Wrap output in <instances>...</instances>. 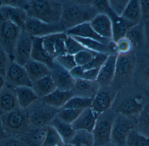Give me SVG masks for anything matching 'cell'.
I'll return each mask as SVG.
<instances>
[{
	"label": "cell",
	"mask_w": 149,
	"mask_h": 146,
	"mask_svg": "<svg viewBox=\"0 0 149 146\" xmlns=\"http://www.w3.org/2000/svg\"><path fill=\"white\" fill-rule=\"evenodd\" d=\"M31 87L39 99L50 94L56 89V85L50 75L32 82Z\"/></svg>",
	"instance_id": "1f68e13d"
},
{
	"label": "cell",
	"mask_w": 149,
	"mask_h": 146,
	"mask_svg": "<svg viewBox=\"0 0 149 146\" xmlns=\"http://www.w3.org/2000/svg\"><path fill=\"white\" fill-rule=\"evenodd\" d=\"M136 128V123L132 120L117 114L112 126L110 142L117 146H126V140L130 132Z\"/></svg>",
	"instance_id": "ba28073f"
},
{
	"label": "cell",
	"mask_w": 149,
	"mask_h": 146,
	"mask_svg": "<svg viewBox=\"0 0 149 146\" xmlns=\"http://www.w3.org/2000/svg\"><path fill=\"white\" fill-rule=\"evenodd\" d=\"M129 0H108L109 8L119 17H122Z\"/></svg>",
	"instance_id": "7bdbcfd3"
},
{
	"label": "cell",
	"mask_w": 149,
	"mask_h": 146,
	"mask_svg": "<svg viewBox=\"0 0 149 146\" xmlns=\"http://www.w3.org/2000/svg\"><path fill=\"white\" fill-rule=\"evenodd\" d=\"M118 91L111 85L100 87L93 99L91 107L97 116L111 109Z\"/></svg>",
	"instance_id": "8fae6325"
},
{
	"label": "cell",
	"mask_w": 149,
	"mask_h": 146,
	"mask_svg": "<svg viewBox=\"0 0 149 146\" xmlns=\"http://www.w3.org/2000/svg\"><path fill=\"white\" fill-rule=\"evenodd\" d=\"M55 60L59 65L70 71L77 66L74 60V55H72L67 54L59 56L55 58Z\"/></svg>",
	"instance_id": "ee69618b"
},
{
	"label": "cell",
	"mask_w": 149,
	"mask_h": 146,
	"mask_svg": "<svg viewBox=\"0 0 149 146\" xmlns=\"http://www.w3.org/2000/svg\"><path fill=\"white\" fill-rule=\"evenodd\" d=\"M136 130L149 138V101L145 103L136 120Z\"/></svg>",
	"instance_id": "e575fe53"
},
{
	"label": "cell",
	"mask_w": 149,
	"mask_h": 146,
	"mask_svg": "<svg viewBox=\"0 0 149 146\" xmlns=\"http://www.w3.org/2000/svg\"><path fill=\"white\" fill-rule=\"evenodd\" d=\"M0 8L7 21L11 22L22 30H24L25 22L28 16L25 10L7 5L1 6Z\"/></svg>",
	"instance_id": "484cf974"
},
{
	"label": "cell",
	"mask_w": 149,
	"mask_h": 146,
	"mask_svg": "<svg viewBox=\"0 0 149 146\" xmlns=\"http://www.w3.org/2000/svg\"><path fill=\"white\" fill-rule=\"evenodd\" d=\"M97 116L91 107L86 108L71 124L72 126L75 131L86 130L92 132Z\"/></svg>",
	"instance_id": "cb8c5ba5"
},
{
	"label": "cell",
	"mask_w": 149,
	"mask_h": 146,
	"mask_svg": "<svg viewBox=\"0 0 149 146\" xmlns=\"http://www.w3.org/2000/svg\"><path fill=\"white\" fill-rule=\"evenodd\" d=\"M49 125L54 127L61 136L65 144L70 143L75 133V131L71 124L65 123L56 116L52 120Z\"/></svg>",
	"instance_id": "d6a6232c"
},
{
	"label": "cell",
	"mask_w": 149,
	"mask_h": 146,
	"mask_svg": "<svg viewBox=\"0 0 149 146\" xmlns=\"http://www.w3.org/2000/svg\"><path fill=\"white\" fill-rule=\"evenodd\" d=\"M70 36L88 38L97 41L103 44H107L112 39L103 38L98 35L92 28L89 22L82 24L65 31Z\"/></svg>",
	"instance_id": "ffe728a7"
},
{
	"label": "cell",
	"mask_w": 149,
	"mask_h": 146,
	"mask_svg": "<svg viewBox=\"0 0 149 146\" xmlns=\"http://www.w3.org/2000/svg\"><path fill=\"white\" fill-rule=\"evenodd\" d=\"M136 63V54L134 52L126 55H118L116 57L114 77L111 85L119 90L134 84Z\"/></svg>",
	"instance_id": "3957f363"
},
{
	"label": "cell",
	"mask_w": 149,
	"mask_h": 146,
	"mask_svg": "<svg viewBox=\"0 0 149 146\" xmlns=\"http://www.w3.org/2000/svg\"><path fill=\"white\" fill-rule=\"evenodd\" d=\"M116 115L113 110L110 109L97 116L92 131L95 146H101L110 142L112 126Z\"/></svg>",
	"instance_id": "52a82bcc"
},
{
	"label": "cell",
	"mask_w": 149,
	"mask_h": 146,
	"mask_svg": "<svg viewBox=\"0 0 149 146\" xmlns=\"http://www.w3.org/2000/svg\"><path fill=\"white\" fill-rule=\"evenodd\" d=\"M10 61L9 57L0 46V70L5 71L8 63Z\"/></svg>",
	"instance_id": "681fc988"
},
{
	"label": "cell",
	"mask_w": 149,
	"mask_h": 146,
	"mask_svg": "<svg viewBox=\"0 0 149 146\" xmlns=\"http://www.w3.org/2000/svg\"><path fill=\"white\" fill-rule=\"evenodd\" d=\"M108 57L107 54L97 53L89 63L82 67L85 70L100 68L107 61Z\"/></svg>",
	"instance_id": "f6af8a7d"
},
{
	"label": "cell",
	"mask_w": 149,
	"mask_h": 146,
	"mask_svg": "<svg viewBox=\"0 0 149 146\" xmlns=\"http://www.w3.org/2000/svg\"><path fill=\"white\" fill-rule=\"evenodd\" d=\"M6 84L5 71L0 70V91L3 88Z\"/></svg>",
	"instance_id": "11a10c76"
},
{
	"label": "cell",
	"mask_w": 149,
	"mask_h": 146,
	"mask_svg": "<svg viewBox=\"0 0 149 146\" xmlns=\"http://www.w3.org/2000/svg\"><path fill=\"white\" fill-rule=\"evenodd\" d=\"M26 110L29 126L42 127L49 125L59 109L49 105L39 99Z\"/></svg>",
	"instance_id": "5b68a950"
},
{
	"label": "cell",
	"mask_w": 149,
	"mask_h": 146,
	"mask_svg": "<svg viewBox=\"0 0 149 146\" xmlns=\"http://www.w3.org/2000/svg\"><path fill=\"white\" fill-rule=\"evenodd\" d=\"M0 146H24L17 137L6 135L0 141Z\"/></svg>",
	"instance_id": "7dc6e473"
},
{
	"label": "cell",
	"mask_w": 149,
	"mask_h": 146,
	"mask_svg": "<svg viewBox=\"0 0 149 146\" xmlns=\"http://www.w3.org/2000/svg\"><path fill=\"white\" fill-rule=\"evenodd\" d=\"M43 38V37H33L31 59L44 64L50 70L53 66L55 58L49 55L44 48Z\"/></svg>",
	"instance_id": "4316f807"
},
{
	"label": "cell",
	"mask_w": 149,
	"mask_h": 146,
	"mask_svg": "<svg viewBox=\"0 0 149 146\" xmlns=\"http://www.w3.org/2000/svg\"><path fill=\"white\" fill-rule=\"evenodd\" d=\"M6 21H7L6 20L5 17H4L2 11L0 8V24H1L2 23Z\"/></svg>",
	"instance_id": "6f0895ef"
},
{
	"label": "cell",
	"mask_w": 149,
	"mask_h": 146,
	"mask_svg": "<svg viewBox=\"0 0 149 146\" xmlns=\"http://www.w3.org/2000/svg\"><path fill=\"white\" fill-rule=\"evenodd\" d=\"M107 54L108 55L117 56L119 55L116 43L111 40L107 44Z\"/></svg>",
	"instance_id": "db71d44e"
},
{
	"label": "cell",
	"mask_w": 149,
	"mask_h": 146,
	"mask_svg": "<svg viewBox=\"0 0 149 146\" xmlns=\"http://www.w3.org/2000/svg\"><path fill=\"white\" fill-rule=\"evenodd\" d=\"M93 98L74 96L62 108L85 109L91 107Z\"/></svg>",
	"instance_id": "74e56055"
},
{
	"label": "cell",
	"mask_w": 149,
	"mask_h": 146,
	"mask_svg": "<svg viewBox=\"0 0 149 146\" xmlns=\"http://www.w3.org/2000/svg\"></svg>",
	"instance_id": "94428289"
},
{
	"label": "cell",
	"mask_w": 149,
	"mask_h": 146,
	"mask_svg": "<svg viewBox=\"0 0 149 146\" xmlns=\"http://www.w3.org/2000/svg\"><path fill=\"white\" fill-rule=\"evenodd\" d=\"M7 135L3 129L2 122L1 117L0 115V141Z\"/></svg>",
	"instance_id": "9f6ffc18"
},
{
	"label": "cell",
	"mask_w": 149,
	"mask_h": 146,
	"mask_svg": "<svg viewBox=\"0 0 149 146\" xmlns=\"http://www.w3.org/2000/svg\"><path fill=\"white\" fill-rule=\"evenodd\" d=\"M125 37L132 44L135 53L145 51V38L143 22L131 27Z\"/></svg>",
	"instance_id": "d4e9b609"
},
{
	"label": "cell",
	"mask_w": 149,
	"mask_h": 146,
	"mask_svg": "<svg viewBox=\"0 0 149 146\" xmlns=\"http://www.w3.org/2000/svg\"><path fill=\"white\" fill-rule=\"evenodd\" d=\"M117 57L108 55L107 61L100 68L96 80L100 86H107L112 84L114 77Z\"/></svg>",
	"instance_id": "603a6c76"
},
{
	"label": "cell",
	"mask_w": 149,
	"mask_h": 146,
	"mask_svg": "<svg viewBox=\"0 0 149 146\" xmlns=\"http://www.w3.org/2000/svg\"><path fill=\"white\" fill-rule=\"evenodd\" d=\"M1 117L3 129L7 135L19 138L30 127L26 109L18 107Z\"/></svg>",
	"instance_id": "8992f818"
},
{
	"label": "cell",
	"mask_w": 149,
	"mask_h": 146,
	"mask_svg": "<svg viewBox=\"0 0 149 146\" xmlns=\"http://www.w3.org/2000/svg\"><path fill=\"white\" fill-rule=\"evenodd\" d=\"M84 109L61 108L56 116L62 121L71 125Z\"/></svg>",
	"instance_id": "ab89813d"
},
{
	"label": "cell",
	"mask_w": 149,
	"mask_h": 146,
	"mask_svg": "<svg viewBox=\"0 0 149 146\" xmlns=\"http://www.w3.org/2000/svg\"><path fill=\"white\" fill-rule=\"evenodd\" d=\"M143 21L149 16V0H140Z\"/></svg>",
	"instance_id": "f5cc1de1"
},
{
	"label": "cell",
	"mask_w": 149,
	"mask_h": 146,
	"mask_svg": "<svg viewBox=\"0 0 149 146\" xmlns=\"http://www.w3.org/2000/svg\"><path fill=\"white\" fill-rule=\"evenodd\" d=\"M68 144L73 146H95L94 139L92 132L86 130L76 131Z\"/></svg>",
	"instance_id": "836d02e7"
},
{
	"label": "cell",
	"mask_w": 149,
	"mask_h": 146,
	"mask_svg": "<svg viewBox=\"0 0 149 146\" xmlns=\"http://www.w3.org/2000/svg\"><path fill=\"white\" fill-rule=\"evenodd\" d=\"M100 87L96 81H90L80 79L75 80L72 91L74 93V96L93 99Z\"/></svg>",
	"instance_id": "7402d4cb"
},
{
	"label": "cell",
	"mask_w": 149,
	"mask_h": 146,
	"mask_svg": "<svg viewBox=\"0 0 149 146\" xmlns=\"http://www.w3.org/2000/svg\"><path fill=\"white\" fill-rule=\"evenodd\" d=\"M97 54L96 52L86 50L79 52L74 55L76 65L80 66L86 65L92 61Z\"/></svg>",
	"instance_id": "b9f144b4"
},
{
	"label": "cell",
	"mask_w": 149,
	"mask_h": 146,
	"mask_svg": "<svg viewBox=\"0 0 149 146\" xmlns=\"http://www.w3.org/2000/svg\"><path fill=\"white\" fill-rule=\"evenodd\" d=\"M19 107L26 109L37 100H39L32 87L22 86L15 88Z\"/></svg>",
	"instance_id": "4dcf8cb0"
},
{
	"label": "cell",
	"mask_w": 149,
	"mask_h": 146,
	"mask_svg": "<svg viewBox=\"0 0 149 146\" xmlns=\"http://www.w3.org/2000/svg\"><path fill=\"white\" fill-rule=\"evenodd\" d=\"M89 23L92 28L100 36L107 39H112V21L107 14L99 13Z\"/></svg>",
	"instance_id": "d6986e66"
},
{
	"label": "cell",
	"mask_w": 149,
	"mask_h": 146,
	"mask_svg": "<svg viewBox=\"0 0 149 146\" xmlns=\"http://www.w3.org/2000/svg\"><path fill=\"white\" fill-rule=\"evenodd\" d=\"M33 37L25 30H22L16 44L13 61L24 66L31 59Z\"/></svg>",
	"instance_id": "5bb4252c"
},
{
	"label": "cell",
	"mask_w": 149,
	"mask_h": 146,
	"mask_svg": "<svg viewBox=\"0 0 149 146\" xmlns=\"http://www.w3.org/2000/svg\"><path fill=\"white\" fill-rule=\"evenodd\" d=\"M143 22L144 34H145V51L149 53V16L143 20Z\"/></svg>",
	"instance_id": "f907efd6"
},
{
	"label": "cell",
	"mask_w": 149,
	"mask_h": 146,
	"mask_svg": "<svg viewBox=\"0 0 149 146\" xmlns=\"http://www.w3.org/2000/svg\"><path fill=\"white\" fill-rule=\"evenodd\" d=\"M68 35L65 32L52 34L43 38L44 48L54 58L67 54L65 41Z\"/></svg>",
	"instance_id": "9a60e30c"
},
{
	"label": "cell",
	"mask_w": 149,
	"mask_h": 146,
	"mask_svg": "<svg viewBox=\"0 0 149 146\" xmlns=\"http://www.w3.org/2000/svg\"><path fill=\"white\" fill-rule=\"evenodd\" d=\"M65 46L67 54L72 55H74L83 51H89L70 35H68L67 39L65 40Z\"/></svg>",
	"instance_id": "60d3db41"
},
{
	"label": "cell",
	"mask_w": 149,
	"mask_h": 146,
	"mask_svg": "<svg viewBox=\"0 0 149 146\" xmlns=\"http://www.w3.org/2000/svg\"><path fill=\"white\" fill-rule=\"evenodd\" d=\"M145 103L141 94L126 95L123 88L118 90L111 109L116 114L136 120Z\"/></svg>",
	"instance_id": "277c9868"
},
{
	"label": "cell",
	"mask_w": 149,
	"mask_h": 146,
	"mask_svg": "<svg viewBox=\"0 0 149 146\" xmlns=\"http://www.w3.org/2000/svg\"><path fill=\"white\" fill-rule=\"evenodd\" d=\"M119 55H126L134 52L133 45L127 38H122L116 42Z\"/></svg>",
	"instance_id": "bcb514c9"
},
{
	"label": "cell",
	"mask_w": 149,
	"mask_h": 146,
	"mask_svg": "<svg viewBox=\"0 0 149 146\" xmlns=\"http://www.w3.org/2000/svg\"><path fill=\"white\" fill-rule=\"evenodd\" d=\"M71 36L88 50L97 53L107 54L108 44H103L95 40L88 38H82L74 36Z\"/></svg>",
	"instance_id": "d590c367"
},
{
	"label": "cell",
	"mask_w": 149,
	"mask_h": 146,
	"mask_svg": "<svg viewBox=\"0 0 149 146\" xmlns=\"http://www.w3.org/2000/svg\"><path fill=\"white\" fill-rule=\"evenodd\" d=\"M60 23L65 31L85 23L90 22L99 14L93 0H61Z\"/></svg>",
	"instance_id": "6da1fadb"
},
{
	"label": "cell",
	"mask_w": 149,
	"mask_h": 146,
	"mask_svg": "<svg viewBox=\"0 0 149 146\" xmlns=\"http://www.w3.org/2000/svg\"><path fill=\"white\" fill-rule=\"evenodd\" d=\"M74 96L72 91H63L56 88L50 94L40 100L49 105L60 109Z\"/></svg>",
	"instance_id": "83f0119b"
},
{
	"label": "cell",
	"mask_w": 149,
	"mask_h": 146,
	"mask_svg": "<svg viewBox=\"0 0 149 146\" xmlns=\"http://www.w3.org/2000/svg\"><path fill=\"white\" fill-rule=\"evenodd\" d=\"M48 126L42 127H30L18 138L24 146H42L46 135Z\"/></svg>",
	"instance_id": "44dd1931"
},
{
	"label": "cell",
	"mask_w": 149,
	"mask_h": 146,
	"mask_svg": "<svg viewBox=\"0 0 149 146\" xmlns=\"http://www.w3.org/2000/svg\"><path fill=\"white\" fill-rule=\"evenodd\" d=\"M19 107L14 87L5 84L0 91V115L10 112Z\"/></svg>",
	"instance_id": "ac0fdd59"
},
{
	"label": "cell",
	"mask_w": 149,
	"mask_h": 146,
	"mask_svg": "<svg viewBox=\"0 0 149 146\" xmlns=\"http://www.w3.org/2000/svg\"><path fill=\"white\" fill-rule=\"evenodd\" d=\"M104 14L108 15L111 19L113 30L112 40L115 42L124 38L130 29L134 26L122 17L117 16L111 10L109 6L106 9Z\"/></svg>",
	"instance_id": "e0dca14e"
},
{
	"label": "cell",
	"mask_w": 149,
	"mask_h": 146,
	"mask_svg": "<svg viewBox=\"0 0 149 146\" xmlns=\"http://www.w3.org/2000/svg\"><path fill=\"white\" fill-rule=\"evenodd\" d=\"M24 67L32 83L50 73V70L47 65L31 59Z\"/></svg>",
	"instance_id": "f1b7e54d"
},
{
	"label": "cell",
	"mask_w": 149,
	"mask_h": 146,
	"mask_svg": "<svg viewBox=\"0 0 149 146\" xmlns=\"http://www.w3.org/2000/svg\"><path fill=\"white\" fill-rule=\"evenodd\" d=\"M28 16L50 24L59 23L62 14L61 0H31L25 9Z\"/></svg>",
	"instance_id": "7a4b0ae2"
},
{
	"label": "cell",
	"mask_w": 149,
	"mask_h": 146,
	"mask_svg": "<svg viewBox=\"0 0 149 146\" xmlns=\"http://www.w3.org/2000/svg\"><path fill=\"white\" fill-rule=\"evenodd\" d=\"M126 146H149V138L135 129L132 130L127 137Z\"/></svg>",
	"instance_id": "f35d334b"
},
{
	"label": "cell",
	"mask_w": 149,
	"mask_h": 146,
	"mask_svg": "<svg viewBox=\"0 0 149 146\" xmlns=\"http://www.w3.org/2000/svg\"><path fill=\"white\" fill-rule=\"evenodd\" d=\"M100 69V68H98L85 70L82 79L90 81H96Z\"/></svg>",
	"instance_id": "c3c4849f"
},
{
	"label": "cell",
	"mask_w": 149,
	"mask_h": 146,
	"mask_svg": "<svg viewBox=\"0 0 149 146\" xmlns=\"http://www.w3.org/2000/svg\"><path fill=\"white\" fill-rule=\"evenodd\" d=\"M32 37H44L49 35L65 32L61 23L50 24L27 16L24 30Z\"/></svg>",
	"instance_id": "30bf717a"
},
{
	"label": "cell",
	"mask_w": 149,
	"mask_h": 146,
	"mask_svg": "<svg viewBox=\"0 0 149 146\" xmlns=\"http://www.w3.org/2000/svg\"><path fill=\"white\" fill-rule=\"evenodd\" d=\"M64 146H73L70 144H65Z\"/></svg>",
	"instance_id": "91938a15"
},
{
	"label": "cell",
	"mask_w": 149,
	"mask_h": 146,
	"mask_svg": "<svg viewBox=\"0 0 149 146\" xmlns=\"http://www.w3.org/2000/svg\"><path fill=\"white\" fill-rule=\"evenodd\" d=\"M6 84L15 88L22 86L31 87V81L24 66L10 61L5 69Z\"/></svg>",
	"instance_id": "7c38bea8"
},
{
	"label": "cell",
	"mask_w": 149,
	"mask_h": 146,
	"mask_svg": "<svg viewBox=\"0 0 149 146\" xmlns=\"http://www.w3.org/2000/svg\"><path fill=\"white\" fill-rule=\"evenodd\" d=\"M50 75L57 89L63 91L72 90L75 79L72 77L70 71L59 65L55 60L50 69Z\"/></svg>",
	"instance_id": "2e32d148"
},
{
	"label": "cell",
	"mask_w": 149,
	"mask_h": 146,
	"mask_svg": "<svg viewBox=\"0 0 149 146\" xmlns=\"http://www.w3.org/2000/svg\"><path fill=\"white\" fill-rule=\"evenodd\" d=\"M22 30L9 21H6L0 24V46L13 60V55L16 44Z\"/></svg>",
	"instance_id": "9c48e42d"
},
{
	"label": "cell",
	"mask_w": 149,
	"mask_h": 146,
	"mask_svg": "<svg viewBox=\"0 0 149 146\" xmlns=\"http://www.w3.org/2000/svg\"><path fill=\"white\" fill-rule=\"evenodd\" d=\"M101 146H117L116 145L114 144L113 143H112L111 142H109V143H107V144H104Z\"/></svg>",
	"instance_id": "680465c9"
},
{
	"label": "cell",
	"mask_w": 149,
	"mask_h": 146,
	"mask_svg": "<svg viewBox=\"0 0 149 146\" xmlns=\"http://www.w3.org/2000/svg\"><path fill=\"white\" fill-rule=\"evenodd\" d=\"M65 143L56 129L49 125L42 146H64Z\"/></svg>",
	"instance_id": "8d00e7d4"
},
{
	"label": "cell",
	"mask_w": 149,
	"mask_h": 146,
	"mask_svg": "<svg viewBox=\"0 0 149 146\" xmlns=\"http://www.w3.org/2000/svg\"><path fill=\"white\" fill-rule=\"evenodd\" d=\"M122 17L134 26L143 22L140 0H129Z\"/></svg>",
	"instance_id": "f546056e"
},
{
	"label": "cell",
	"mask_w": 149,
	"mask_h": 146,
	"mask_svg": "<svg viewBox=\"0 0 149 146\" xmlns=\"http://www.w3.org/2000/svg\"><path fill=\"white\" fill-rule=\"evenodd\" d=\"M85 71L82 66L77 65L70 71V73L74 79H80L82 78Z\"/></svg>",
	"instance_id": "816d5d0a"
},
{
	"label": "cell",
	"mask_w": 149,
	"mask_h": 146,
	"mask_svg": "<svg viewBox=\"0 0 149 146\" xmlns=\"http://www.w3.org/2000/svg\"><path fill=\"white\" fill-rule=\"evenodd\" d=\"M136 67L134 77V84L149 93V53L143 51L136 53Z\"/></svg>",
	"instance_id": "4fadbf2b"
}]
</instances>
